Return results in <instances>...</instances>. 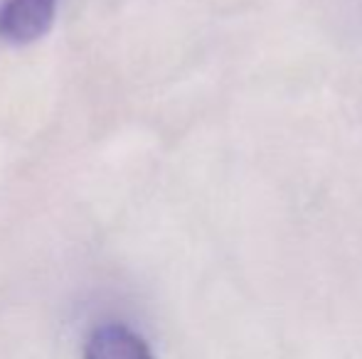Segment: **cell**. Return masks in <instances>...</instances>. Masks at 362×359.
<instances>
[{
	"instance_id": "cell-2",
	"label": "cell",
	"mask_w": 362,
	"mask_h": 359,
	"mask_svg": "<svg viewBox=\"0 0 362 359\" xmlns=\"http://www.w3.org/2000/svg\"><path fill=\"white\" fill-rule=\"evenodd\" d=\"M84 359H156L139 332L121 322L94 327L84 342Z\"/></svg>"
},
{
	"instance_id": "cell-1",
	"label": "cell",
	"mask_w": 362,
	"mask_h": 359,
	"mask_svg": "<svg viewBox=\"0 0 362 359\" xmlns=\"http://www.w3.org/2000/svg\"><path fill=\"white\" fill-rule=\"evenodd\" d=\"M57 0H3L0 3V39L30 44L45 37L54 23Z\"/></svg>"
}]
</instances>
